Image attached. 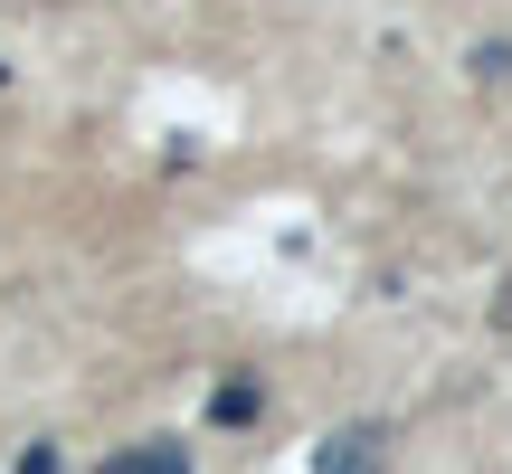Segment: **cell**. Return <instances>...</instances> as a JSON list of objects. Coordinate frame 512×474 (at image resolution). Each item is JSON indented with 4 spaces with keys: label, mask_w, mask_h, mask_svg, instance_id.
I'll list each match as a JSON object with an SVG mask.
<instances>
[{
    "label": "cell",
    "mask_w": 512,
    "mask_h": 474,
    "mask_svg": "<svg viewBox=\"0 0 512 474\" xmlns=\"http://www.w3.org/2000/svg\"><path fill=\"white\" fill-rule=\"evenodd\" d=\"M475 76H484V86H494V76H512V38H484V48H475Z\"/></svg>",
    "instance_id": "4"
},
{
    "label": "cell",
    "mask_w": 512,
    "mask_h": 474,
    "mask_svg": "<svg viewBox=\"0 0 512 474\" xmlns=\"http://www.w3.org/2000/svg\"><path fill=\"white\" fill-rule=\"evenodd\" d=\"M256 408H266V389H256V380H219V399H209V418H219V427H247Z\"/></svg>",
    "instance_id": "3"
},
{
    "label": "cell",
    "mask_w": 512,
    "mask_h": 474,
    "mask_svg": "<svg viewBox=\"0 0 512 474\" xmlns=\"http://www.w3.org/2000/svg\"><path fill=\"white\" fill-rule=\"evenodd\" d=\"M0 76H10V67H0Z\"/></svg>",
    "instance_id": "6"
},
{
    "label": "cell",
    "mask_w": 512,
    "mask_h": 474,
    "mask_svg": "<svg viewBox=\"0 0 512 474\" xmlns=\"http://www.w3.org/2000/svg\"><path fill=\"white\" fill-rule=\"evenodd\" d=\"M105 474H190V446L181 437H143V446H114Z\"/></svg>",
    "instance_id": "2"
},
{
    "label": "cell",
    "mask_w": 512,
    "mask_h": 474,
    "mask_svg": "<svg viewBox=\"0 0 512 474\" xmlns=\"http://www.w3.org/2000/svg\"><path fill=\"white\" fill-rule=\"evenodd\" d=\"M313 474H389V437L380 427H332L313 446Z\"/></svg>",
    "instance_id": "1"
},
{
    "label": "cell",
    "mask_w": 512,
    "mask_h": 474,
    "mask_svg": "<svg viewBox=\"0 0 512 474\" xmlns=\"http://www.w3.org/2000/svg\"><path fill=\"white\" fill-rule=\"evenodd\" d=\"M19 474H57V446H29V456H19Z\"/></svg>",
    "instance_id": "5"
}]
</instances>
